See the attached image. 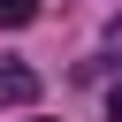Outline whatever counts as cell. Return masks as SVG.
I'll return each instance as SVG.
<instances>
[{"mask_svg": "<svg viewBox=\"0 0 122 122\" xmlns=\"http://www.w3.org/2000/svg\"><path fill=\"white\" fill-rule=\"evenodd\" d=\"M0 99H8V107H30V99H38V76H30V69H0Z\"/></svg>", "mask_w": 122, "mask_h": 122, "instance_id": "obj_1", "label": "cell"}, {"mask_svg": "<svg viewBox=\"0 0 122 122\" xmlns=\"http://www.w3.org/2000/svg\"><path fill=\"white\" fill-rule=\"evenodd\" d=\"M23 23H38V0H0V30H23Z\"/></svg>", "mask_w": 122, "mask_h": 122, "instance_id": "obj_2", "label": "cell"}, {"mask_svg": "<svg viewBox=\"0 0 122 122\" xmlns=\"http://www.w3.org/2000/svg\"><path fill=\"white\" fill-rule=\"evenodd\" d=\"M107 114H114V122H122V84H114V92H107Z\"/></svg>", "mask_w": 122, "mask_h": 122, "instance_id": "obj_3", "label": "cell"}]
</instances>
